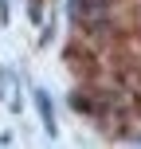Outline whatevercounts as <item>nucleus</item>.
I'll return each instance as SVG.
<instances>
[{
  "label": "nucleus",
  "instance_id": "nucleus-1",
  "mask_svg": "<svg viewBox=\"0 0 141 149\" xmlns=\"http://www.w3.org/2000/svg\"><path fill=\"white\" fill-rule=\"evenodd\" d=\"M35 106H39V118H43V126L55 134V106H51V98H47L43 90H35Z\"/></svg>",
  "mask_w": 141,
  "mask_h": 149
},
{
  "label": "nucleus",
  "instance_id": "nucleus-2",
  "mask_svg": "<svg viewBox=\"0 0 141 149\" xmlns=\"http://www.w3.org/2000/svg\"><path fill=\"white\" fill-rule=\"evenodd\" d=\"M39 4H43V0H31V16H35V20H39V12H43Z\"/></svg>",
  "mask_w": 141,
  "mask_h": 149
},
{
  "label": "nucleus",
  "instance_id": "nucleus-3",
  "mask_svg": "<svg viewBox=\"0 0 141 149\" xmlns=\"http://www.w3.org/2000/svg\"><path fill=\"white\" fill-rule=\"evenodd\" d=\"M0 20H8V4H4V0H0Z\"/></svg>",
  "mask_w": 141,
  "mask_h": 149
}]
</instances>
